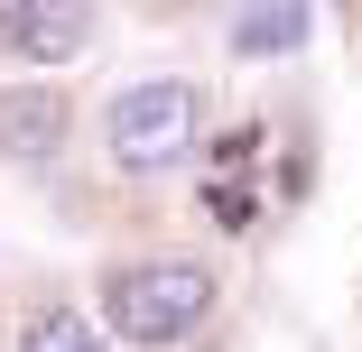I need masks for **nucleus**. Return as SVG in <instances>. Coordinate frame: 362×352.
Segmentation results:
<instances>
[{
  "label": "nucleus",
  "mask_w": 362,
  "mask_h": 352,
  "mask_svg": "<svg viewBox=\"0 0 362 352\" xmlns=\"http://www.w3.org/2000/svg\"><path fill=\"white\" fill-rule=\"evenodd\" d=\"M204 204H214V223H223V232L260 223V195H251V186H233V176H214V195H204Z\"/></svg>",
  "instance_id": "0eeeda50"
},
{
  "label": "nucleus",
  "mask_w": 362,
  "mask_h": 352,
  "mask_svg": "<svg viewBox=\"0 0 362 352\" xmlns=\"http://www.w3.org/2000/svg\"><path fill=\"white\" fill-rule=\"evenodd\" d=\"M103 306H112V324H121L130 343H177V334L204 324L214 278H204L195 260H139V269H112Z\"/></svg>",
  "instance_id": "f257e3e1"
},
{
  "label": "nucleus",
  "mask_w": 362,
  "mask_h": 352,
  "mask_svg": "<svg viewBox=\"0 0 362 352\" xmlns=\"http://www.w3.org/2000/svg\"><path fill=\"white\" fill-rule=\"evenodd\" d=\"M103 149L130 167V176H158V167H177L186 149H195V84H130V93H112V111H103Z\"/></svg>",
  "instance_id": "f03ea898"
},
{
  "label": "nucleus",
  "mask_w": 362,
  "mask_h": 352,
  "mask_svg": "<svg viewBox=\"0 0 362 352\" xmlns=\"http://www.w3.org/2000/svg\"><path fill=\"white\" fill-rule=\"evenodd\" d=\"M28 352H103V343H93V324H84L75 306H47V315L28 324Z\"/></svg>",
  "instance_id": "423d86ee"
},
{
  "label": "nucleus",
  "mask_w": 362,
  "mask_h": 352,
  "mask_svg": "<svg viewBox=\"0 0 362 352\" xmlns=\"http://www.w3.org/2000/svg\"><path fill=\"white\" fill-rule=\"evenodd\" d=\"M298 28H307V0H251V10L233 19V47L242 56H288Z\"/></svg>",
  "instance_id": "39448f33"
},
{
  "label": "nucleus",
  "mask_w": 362,
  "mask_h": 352,
  "mask_svg": "<svg viewBox=\"0 0 362 352\" xmlns=\"http://www.w3.org/2000/svg\"><path fill=\"white\" fill-rule=\"evenodd\" d=\"M93 37V0H0V56L19 65H75Z\"/></svg>",
  "instance_id": "7ed1b4c3"
},
{
  "label": "nucleus",
  "mask_w": 362,
  "mask_h": 352,
  "mask_svg": "<svg viewBox=\"0 0 362 352\" xmlns=\"http://www.w3.org/2000/svg\"><path fill=\"white\" fill-rule=\"evenodd\" d=\"M56 139H65V102L56 93H0V149L56 158Z\"/></svg>",
  "instance_id": "20e7f679"
}]
</instances>
